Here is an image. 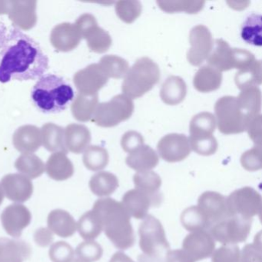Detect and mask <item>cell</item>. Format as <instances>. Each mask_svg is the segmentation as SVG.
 <instances>
[{"label": "cell", "instance_id": "cell-55", "mask_svg": "<svg viewBox=\"0 0 262 262\" xmlns=\"http://www.w3.org/2000/svg\"><path fill=\"white\" fill-rule=\"evenodd\" d=\"M35 241L39 246L47 247L53 241V233L47 228H41L35 233Z\"/></svg>", "mask_w": 262, "mask_h": 262}, {"label": "cell", "instance_id": "cell-40", "mask_svg": "<svg viewBox=\"0 0 262 262\" xmlns=\"http://www.w3.org/2000/svg\"><path fill=\"white\" fill-rule=\"evenodd\" d=\"M99 65L108 79H121L129 70L128 62L123 58L115 55L103 56L99 61Z\"/></svg>", "mask_w": 262, "mask_h": 262}, {"label": "cell", "instance_id": "cell-51", "mask_svg": "<svg viewBox=\"0 0 262 262\" xmlns=\"http://www.w3.org/2000/svg\"><path fill=\"white\" fill-rule=\"evenodd\" d=\"M144 145V138L140 133L135 131L125 133L121 139V145L124 151L132 153Z\"/></svg>", "mask_w": 262, "mask_h": 262}, {"label": "cell", "instance_id": "cell-57", "mask_svg": "<svg viewBox=\"0 0 262 262\" xmlns=\"http://www.w3.org/2000/svg\"><path fill=\"white\" fill-rule=\"evenodd\" d=\"M10 1H0V15L8 14Z\"/></svg>", "mask_w": 262, "mask_h": 262}, {"label": "cell", "instance_id": "cell-3", "mask_svg": "<svg viewBox=\"0 0 262 262\" xmlns=\"http://www.w3.org/2000/svg\"><path fill=\"white\" fill-rule=\"evenodd\" d=\"M32 100L42 113L64 111L74 98V91L62 78L48 74L39 78L32 90Z\"/></svg>", "mask_w": 262, "mask_h": 262}, {"label": "cell", "instance_id": "cell-4", "mask_svg": "<svg viewBox=\"0 0 262 262\" xmlns=\"http://www.w3.org/2000/svg\"><path fill=\"white\" fill-rule=\"evenodd\" d=\"M160 76L159 66L154 61L140 58L125 74L122 92L132 99L142 97L159 82Z\"/></svg>", "mask_w": 262, "mask_h": 262}, {"label": "cell", "instance_id": "cell-5", "mask_svg": "<svg viewBox=\"0 0 262 262\" xmlns=\"http://www.w3.org/2000/svg\"><path fill=\"white\" fill-rule=\"evenodd\" d=\"M214 112L217 128L224 135L244 133L252 119L242 110L234 96L220 98L214 105Z\"/></svg>", "mask_w": 262, "mask_h": 262}, {"label": "cell", "instance_id": "cell-7", "mask_svg": "<svg viewBox=\"0 0 262 262\" xmlns=\"http://www.w3.org/2000/svg\"><path fill=\"white\" fill-rule=\"evenodd\" d=\"M134 108L133 99L124 94L117 95L97 105L92 121L98 126L111 128L129 119Z\"/></svg>", "mask_w": 262, "mask_h": 262}, {"label": "cell", "instance_id": "cell-11", "mask_svg": "<svg viewBox=\"0 0 262 262\" xmlns=\"http://www.w3.org/2000/svg\"><path fill=\"white\" fill-rule=\"evenodd\" d=\"M189 42L191 48L187 53V59L191 65L199 67L208 59L212 51V35L205 26L198 25L190 32Z\"/></svg>", "mask_w": 262, "mask_h": 262}, {"label": "cell", "instance_id": "cell-54", "mask_svg": "<svg viewBox=\"0 0 262 262\" xmlns=\"http://www.w3.org/2000/svg\"><path fill=\"white\" fill-rule=\"evenodd\" d=\"M164 262H194L182 249L168 250Z\"/></svg>", "mask_w": 262, "mask_h": 262}, {"label": "cell", "instance_id": "cell-43", "mask_svg": "<svg viewBox=\"0 0 262 262\" xmlns=\"http://www.w3.org/2000/svg\"><path fill=\"white\" fill-rule=\"evenodd\" d=\"M216 127L215 117L208 112L199 113L190 122V136L213 135Z\"/></svg>", "mask_w": 262, "mask_h": 262}, {"label": "cell", "instance_id": "cell-20", "mask_svg": "<svg viewBox=\"0 0 262 262\" xmlns=\"http://www.w3.org/2000/svg\"><path fill=\"white\" fill-rule=\"evenodd\" d=\"M82 36L74 24L64 23L59 24L52 30L50 41L58 51L70 52L80 43Z\"/></svg>", "mask_w": 262, "mask_h": 262}, {"label": "cell", "instance_id": "cell-15", "mask_svg": "<svg viewBox=\"0 0 262 262\" xmlns=\"http://www.w3.org/2000/svg\"><path fill=\"white\" fill-rule=\"evenodd\" d=\"M74 84L80 94L93 96L103 88L108 81L99 64H91L75 74Z\"/></svg>", "mask_w": 262, "mask_h": 262}, {"label": "cell", "instance_id": "cell-52", "mask_svg": "<svg viewBox=\"0 0 262 262\" xmlns=\"http://www.w3.org/2000/svg\"><path fill=\"white\" fill-rule=\"evenodd\" d=\"M246 131H248L250 139L254 142L255 145L261 146V115L259 114L251 119Z\"/></svg>", "mask_w": 262, "mask_h": 262}, {"label": "cell", "instance_id": "cell-32", "mask_svg": "<svg viewBox=\"0 0 262 262\" xmlns=\"http://www.w3.org/2000/svg\"><path fill=\"white\" fill-rule=\"evenodd\" d=\"M237 101L248 117L253 119L260 114L261 93L257 86H248L242 90Z\"/></svg>", "mask_w": 262, "mask_h": 262}, {"label": "cell", "instance_id": "cell-14", "mask_svg": "<svg viewBox=\"0 0 262 262\" xmlns=\"http://www.w3.org/2000/svg\"><path fill=\"white\" fill-rule=\"evenodd\" d=\"M157 150L160 157L170 163L182 162L191 153L188 138L177 133L162 137L158 143Z\"/></svg>", "mask_w": 262, "mask_h": 262}, {"label": "cell", "instance_id": "cell-19", "mask_svg": "<svg viewBox=\"0 0 262 262\" xmlns=\"http://www.w3.org/2000/svg\"><path fill=\"white\" fill-rule=\"evenodd\" d=\"M36 1H10L8 16L19 30H30L37 23Z\"/></svg>", "mask_w": 262, "mask_h": 262}, {"label": "cell", "instance_id": "cell-8", "mask_svg": "<svg viewBox=\"0 0 262 262\" xmlns=\"http://www.w3.org/2000/svg\"><path fill=\"white\" fill-rule=\"evenodd\" d=\"M139 246L144 255L149 257H163L170 250L165 229L159 219L148 214L139 225Z\"/></svg>", "mask_w": 262, "mask_h": 262}, {"label": "cell", "instance_id": "cell-53", "mask_svg": "<svg viewBox=\"0 0 262 262\" xmlns=\"http://www.w3.org/2000/svg\"><path fill=\"white\" fill-rule=\"evenodd\" d=\"M75 25L77 27L78 30H79L81 36H82V38H83L84 35H85L90 29L93 28L95 26L98 25V24L94 16L89 14V13H85V14L82 15V16L76 20Z\"/></svg>", "mask_w": 262, "mask_h": 262}, {"label": "cell", "instance_id": "cell-36", "mask_svg": "<svg viewBox=\"0 0 262 262\" xmlns=\"http://www.w3.org/2000/svg\"><path fill=\"white\" fill-rule=\"evenodd\" d=\"M83 39H86L90 50L96 53H105L110 50L113 43L110 33L98 25L90 29L84 35Z\"/></svg>", "mask_w": 262, "mask_h": 262}, {"label": "cell", "instance_id": "cell-42", "mask_svg": "<svg viewBox=\"0 0 262 262\" xmlns=\"http://www.w3.org/2000/svg\"><path fill=\"white\" fill-rule=\"evenodd\" d=\"M159 8L167 13L185 12L189 14H196L200 12L205 6V1H157Z\"/></svg>", "mask_w": 262, "mask_h": 262}, {"label": "cell", "instance_id": "cell-21", "mask_svg": "<svg viewBox=\"0 0 262 262\" xmlns=\"http://www.w3.org/2000/svg\"><path fill=\"white\" fill-rule=\"evenodd\" d=\"M13 143L19 152L33 154L42 145L40 129L35 125H23L13 134Z\"/></svg>", "mask_w": 262, "mask_h": 262}, {"label": "cell", "instance_id": "cell-47", "mask_svg": "<svg viewBox=\"0 0 262 262\" xmlns=\"http://www.w3.org/2000/svg\"><path fill=\"white\" fill-rule=\"evenodd\" d=\"M74 250L67 242H60L53 244L49 254L53 262H71L74 257Z\"/></svg>", "mask_w": 262, "mask_h": 262}, {"label": "cell", "instance_id": "cell-16", "mask_svg": "<svg viewBox=\"0 0 262 262\" xmlns=\"http://www.w3.org/2000/svg\"><path fill=\"white\" fill-rule=\"evenodd\" d=\"M197 206L205 214L211 228L221 221L231 217L228 212L227 198L216 191L202 193L199 196Z\"/></svg>", "mask_w": 262, "mask_h": 262}, {"label": "cell", "instance_id": "cell-50", "mask_svg": "<svg viewBox=\"0 0 262 262\" xmlns=\"http://www.w3.org/2000/svg\"><path fill=\"white\" fill-rule=\"evenodd\" d=\"M256 236L253 243L248 244L240 252V262H262L261 241L260 232Z\"/></svg>", "mask_w": 262, "mask_h": 262}, {"label": "cell", "instance_id": "cell-17", "mask_svg": "<svg viewBox=\"0 0 262 262\" xmlns=\"http://www.w3.org/2000/svg\"><path fill=\"white\" fill-rule=\"evenodd\" d=\"M31 221V212L22 204H12L1 214V222L4 229L9 235L16 238L22 235L24 228L30 225Z\"/></svg>", "mask_w": 262, "mask_h": 262}, {"label": "cell", "instance_id": "cell-33", "mask_svg": "<svg viewBox=\"0 0 262 262\" xmlns=\"http://www.w3.org/2000/svg\"><path fill=\"white\" fill-rule=\"evenodd\" d=\"M15 167L23 176L30 179H36L43 174L45 164L34 154H23L16 159Z\"/></svg>", "mask_w": 262, "mask_h": 262}, {"label": "cell", "instance_id": "cell-38", "mask_svg": "<svg viewBox=\"0 0 262 262\" xmlns=\"http://www.w3.org/2000/svg\"><path fill=\"white\" fill-rule=\"evenodd\" d=\"M181 222L188 231L206 230L211 228L209 222L198 206H191L184 210L181 214Z\"/></svg>", "mask_w": 262, "mask_h": 262}, {"label": "cell", "instance_id": "cell-30", "mask_svg": "<svg viewBox=\"0 0 262 262\" xmlns=\"http://www.w3.org/2000/svg\"><path fill=\"white\" fill-rule=\"evenodd\" d=\"M98 105L99 95L87 96L79 93L72 105V113L79 122H88L93 118Z\"/></svg>", "mask_w": 262, "mask_h": 262}, {"label": "cell", "instance_id": "cell-59", "mask_svg": "<svg viewBox=\"0 0 262 262\" xmlns=\"http://www.w3.org/2000/svg\"><path fill=\"white\" fill-rule=\"evenodd\" d=\"M71 262H87L85 261V260H82V259L78 258V257H76V259H73V260H72Z\"/></svg>", "mask_w": 262, "mask_h": 262}, {"label": "cell", "instance_id": "cell-48", "mask_svg": "<svg viewBox=\"0 0 262 262\" xmlns=\"http://www.w3.org/2000/svg\"><path fill=\"white\" fill-rule=\"evenodd\" d=\"M240 248L235 245H222L214 250L212 262H240Z\"/></svg>", "mask_w": 262, "mask_h": 262}, {"label": "cell", "instance_id": "cell-35", "mask_svg": "<svg viewBox=\"0 0 262 262\" xmlns=\"http://www.w3.org/2000/svg\"><path fill=\"white\" fill-rule=\"evenodd\" d=\"M242 39L250 45L261 47L262 17L260 15L251 14L247 18L242 27Z\"/></svg>", "mask_w": 262, "mask_h": 262}, {"label": "cell", "instance_id": "cell-2", "mask_svg": "<svg viewBox=\"0 0 262 262\" xmlns=\"http://www.w3.org/2000/svg\"><path fill=\"white\" fill-rule=\"evenodd\" d=\"M93 211L99 216L105 235L116 248L126 250L135 245L136 236L131 216L122 202L112 198L100 199L95 202Z\"/></svg>", "mask_w": 262, "mask_h": 262}, {"label": "cell", "instance_id": "cell-1", "mask_svg": "<svg viewBox=\"0 0 262 262\" xmlns=\"http://www.w3.org/2000/svg\"><path fill=\"white\" fill-rule=\"evenodd\" d=\"M49 68L38 42L14 25L0 22V82L35 80Z\"/></svg>", "mask_w": 262, "mask_h": 262}, {"label": "cell", "instance_id": "cell-45", "mask_svg": "<svg viewBox=\"0 0 262 262\" xmlns=\"http://www.w3.org/2000/svg\"><path fill=\"white\" fill-rule=\"evenodd\" d=\"M142 10V4L139 1H119L116 4V14L127 24L134 23L140 16Z\"/></svg>", "mask_w": 262, "mask_h": 262}, {"label": "cell", "instance_id": "cell-10", "mask_svg": "<svg viewBox=\"0 0 262 262\" xmlns=\"http://www.w3.org/2000/svg\"><path fill=\"white\" fill-rule=\"evenodd\" d=\"M227 205L230 216L253 219L261 213V195L251 187H244L227 198Z\"/></svg>", "mask_w": 262, "mask_h": 262}, {"label": "cell", "instance_id": "cell-46", "mask_svg": "<svg viewBox=\"0 0 262 262\" xmlns=\"http://www.w3.org/2000/svg\"><path fill=\"white\" fill-rule=\"evenodd\" d=\"M103 254V249L98 242L94 241H86L78 245L76 254L78 258L87 262H95L99 260Z\"/></svg>", "mask_w": 262, "mask_h": 262}, {"label": "cell", "instance_id": "cell-6", "mask_svg": "<svg viewBox=\"0 0 262 262\" xmlns=\"http://www.w3.org/2000/svg\"><path fill=\"white\" fill-rule=\"evenodd\" d=\"M207 61L208 66L222 73L232 69L242 70L249 67L256 59L251 52L242 49L231 48L228 42L219 39L214 42L212 51Z\"/></svg>", "mask_w": 262, "mask_h": 262}, {"label": "cell", "instance_id": "cell-22", "mask_svg": "<svg viewBox=\"0 0 262 262\" xmlns=\"http://www.w3.org/2000/svg\"><path fill=\"white\" fill-rule=\"evenodd\" d=\"M31 253V247L25 241L0 237V262H24Z\"/></svg>", "mask_w": 262, "mask_h": 262}, {"label": "cell", "instance_id": "cell-31", "mask_svg": "<svg viewBox=\"0 0 262 262\" xmlns=\"http://www.w3.org/2000/svg\"><path fill=\"white\" fill-rule=\"evenodd\" d=\"M118 178L108 171H100L93 176L90 181L92 192L99 197L111 195L119 188Z\"/></svg>", "mask_w": 262, "mask_h": 262}, {"label": "cell", "instance_id": "cell-56", "mask_svg": "<svg viewBox=\"0 0 262 262\" xmlns=\"http://www.w3.org/2000/svg\"><path fill=\"white\" fill-rule=\"evenodd\" d=\"M110 262H136L128 257L126 254L122 252V251H118L113 254V257L110 259Z\"/></svg>", "mask_w": 262, "mask_h": 262}, {"label": "cell", "instance_id": "cell-58", "mask_svg": "<svg viewBox=\"0 0 262 262\" xmlns=\"http://www.w3.org/2000/svg\"><path fill=\"white\" fill-rule=\"evenodd\" d=\"M4 190H3L2 186L0 185V205H2L3 202H4Z\"/></svg>", "mask_w": 262, "mask_h": 262}, {"label": "cell", "instance_id": "cell-12", "mask_svg": "<svg viewBox=\"0 0 262 262\" xmlns=\"http://www.w3.org/2000/svg\"><path fill=\"white\" fill-rule=\"evenodd\" d=\"M162 200V194L151 195L135 188L125 193L122 204L131 217L136 219H144L148 215L149 208L159 206Z\"/></svg>", "mask_w": 262, "mask_h": 262}, {"label": "cell", "instance_id": "cell-25", "mask_svg": "<svg viewBox=\"0 0 262 262\" xmlns=\"http://www.w3.org/2000/svg\"><path fill=\"white\" fill-rule=\"evenodd\" d=\"M125 162L138 172L151 171L159 162V156L149 145H143L127 156Z\"/></svg>", "mask_w": 262, "mask_h": 262}, {"label": "cell", "instance_id": "cell-26", "mask_svg": "<svg viewBox=\"0 0 262 262\" xmlns=\"http://www.w3.org/2000/svg\"><path fill=\"white\" fill-rule=\"evenodd\" d=\"M45 167L49 177L57 182L67 180L74 174L73 164L65 153H53Z\"/></svg>", "mask_w": 262, "mask_h": 262}, {"label": "cell", "instance_id": "cell-24", "mask_svg": "<svg viewBox=\"0 0 262 262\" xmlns=\"http://www.w3.org/2000/svg\"><path fill=\"white\" fill-rule=\"evenodd\" d=\"M49 228L61 237H72L76 233L77 224L74 217L62 209H55L49 214L47 219Z\"/></svg>", "mask_w": 262, "mask_h": 262}, {"label": "cell", "instance_id": "cell-28", "mask_svg": "<svg viewBox=\"0 0 262 262\" xmlns=\"http://www.w3.org/2000/svg\"><path fill=\"white\" fill-rule=\"evenodd\" d=\"M187 94V85L183 79L171 76L165 80L160 91V97L164 103L176 105L183 102Z\"/></svg>", "mask_w": 262, "mask_h": 262}, {"label": "cell", "instance_id": "cell-34", "mask_svg": "<svg viewBox=\"0 0 262 262\" xmlns=\"http://www.w3.org/2000/svg\"><path fill=\"white\" fill-rule=\"evenodd\" d=\"M77 228L81 237L86 241L94 240L103 231L99 216L93 210L87 211L79 219Z\"/></svg>", "mask_w": 262, "mask_h": 262}, {"label": "cell", "instance_id": "cell-49", "mask_svg": "<svg viewBox=\"0 0 262 262\" xmlns=\"http://www.w3.org/2000/svg\"><path fill=\"white\" fill-rule=\"evenodd\" d=\"M242 167L247 171H258L262 166L261 146H255L248 150L241 157Z\"/></svg>", "mask_w": 262, "mask_h": 262}, {"label": "cell", "instance_id": "cell-18", "mask_svg": "<svg viewBox=\"0 0 262 262\" xmlns=\"http://www.w3.org/2000/svg\"><path fill=\"white\" fill-rule=\"evenodd\" d=\"M1 183L4 194L13 202L24 203L33 195V182L23 174H7L3 178Z\"/></svg>", "mask_w": 262, "mask_h": 262}, {"label": "cell", "instance_id": "cell-23", "mask_svg": "<svg viewBox=\"0 0 262 262\" xmlns=\"http://www.w3.org/2000/svg\"><path fill=\"white\" fill-rule=\"evenodd\" d=\"M64 134L67 150L75 154L85 151L91 142L90 130L80 124H70L64 130Z\"/></svg>", "mask_w": 262, "mask_h": 262}, {"label": "cell", "instance_id": "cell-44", "mask_svg": "<svg viewBox=\"0 0 262 262\" xmlns=\"http://www.w3.org/2000/svg\"><path fill=\"white\" fill-rule=\"evenodd\" d=\"M191 149L200 156H210L217 151L219 144L213 135H198L190 136Z\"/></svg>", "mask_w": 262, "mask_h": 262}, {"label": "cell", "instance_id": "cell-39", "mask_svg": "<svg viewBox=\"0 0 262 262\" xmlns=\"http://www.w3.org/2000/svg\"><path fill=\"white\" fill-rule=\"evenodd\" d=\"M82 161L90 171H101L108 165L110 156L108 151L103 147L91 145L85 149Z\"/></svg>", "mask_w": 262, "mask_h": 262}, {"label": "cell", "instance_id": "cell-13", "mask_svg": "<svg viewBox=\"0 0 262 262\" xmlns=\"http://www.w3.org/2000/svg\"><path fill=\"white\" fill-rule=\"evenodd\" d=\"M182 250L194 261H199L211 257L215 250V242L206 230L191 231L184 239Z\"/></svg>", "mask_w": 262, "mask_h": 262}, {"label": "cell", "instance_id": "cell-9", "mask_svg": "<svg viewBox=\"0 0 262 262\" xmlns=\"http://www.w3.org/2000/svg\"><path fill=\"white\" fill-rule=\"evenodd\" d=\"M253 219L231 216L210 228L213 238L222 245H235L245 242L251 232Z\"/></svg>", "mask_w": 262, "mask_h": 262}, {"label": "cell", "instance_id": "cell-41", "mask_svg": "<svg viewBox=\"0 0 262 262\" xmlns=\"http://www.w3.org/2000/svg\"><path fill=\"white\" fill-rule=\"evenodd\" d=\"M135 186L137 189L151 195L162 194L159 191L162 185V179L160 176L152 171L137 172L133 177Z\"/></svg>", "mask_w": 262, "mask_h": 262}, {"label": "cell", "instance_id": "cell-37", "mask_svg": "<svg viewBox=\"0 0 262 262\" xmlns=\"http://www.w3.org/2000/svg\"><path fill=\"white\" fill-rule=\"evenodd\" d=\"M236 85L239 90H243L248 86H257L261 84V62L256 60L249 67L239 70L236 73Z\"/></svg>", "mask_w": 262, "mask_h": 262}, {"label": "cell", "instance_id": "cell-27", "mask_svg": "<svg viewBox=\"0 0 262 262\" xmlns=\"http://www.w3.org/2000/svg\"><path fill=\"white\" fill-rule=\"evenodd\" d=\"M222 82V73L208 65L201 67L193 79L194 89L202 93H211L219 90Z\"/></svg>", "mask_w": 262, "mask_h": 262}, {"label": "cell", "instance_id": "cell-29", "mask_svg": "<svg viewBox=\"0 0 262 262\" xmlns=\"http://www.w3.org/2000/svg\"><path fill=\"white\" fill-rule=\"evenodd\" d=\"M42 145L51 152H62L67 154L65 134L62 127L54 123H47L40 129Z\"/></svg>", "mask_w": 262, "mask_h": 262}]
</instances>
